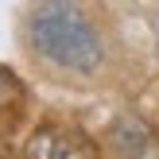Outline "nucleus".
Returning a JSON list of instances; mask_svg holds the SVG:
<instances>
[{
  "label": "nucleus",
  "mask_w": 159,
  "mask_h": 159,
  "mask_svg": "<svg viewBox=\"0 0 159 159\" xmlns=\"http://www.w3.org/2000/svg\"><path fill=\"white\" fill-rule=\"evenodd\" d=\"M27 43L47 62L66 70H97L101 62V39L85 12L74 0H43L27 16Z\"/></svg>",
  "instance_id": "1"
},
{
  "label": "nucleus",
  "mask_w": 159,
  "mask_h": 159,
  "mask_svg": "<svg viewBox=\"0 0 159 159\" xmlns=\"http://www.w3.org/2000/svg\"><path fill=\"white\" fill-rule=\"evenodd\" d=\"M27 159H101L93 140L70 124H43L27 140Z\"/></svg>",
  "instance_id": "2"
},
{
  "label": "nucleus",
  "mask_w": 159,
  "mask_h": 159,
  "mask_svg": "<svg viewBox=\"0 0 159 159\" xmlns=\"http://www.w3.org/2000/svg\"><path fill=\"white\" fill-rule=\"evenodd\" d=\"M113 144H116L120 155L132 159V155H140V152L148 148V128H144L140 120H120V124L113 128Z\"/></svg>",
  "instance_id": "3"
},
{
  "label": "nucleus",
  "mask_w": 159,
  "mask_h": 159,
  "mask_svg": "<svg viewBox=\"0 0 159 159\" xmlns=\"http://www.w3.org/2000/svg\"><path fill=\"white\" fill-rule=\"evenodd\" d=\"M8 85H12V78H8V74H0V97L8 93Z\"/></svg>",
  "instance_id": "4"
}]
</instances>
